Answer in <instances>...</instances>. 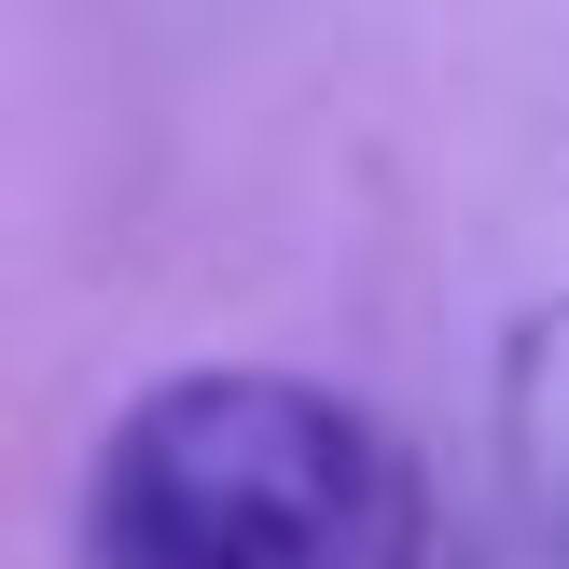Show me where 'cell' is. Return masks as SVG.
Instances as JSON below:
<instances>
[{
    "label": "cell",
    "mask_w": 569,
    "mask_h": 569,
    "mask_svg": "<svg viewBox=\"0 0 569 569\" xmlns=\"http://www.w3.org/2000/svg\"><path fill=\"white\" fill-rule=\"evenodd\" d=\"M500 569H569V292H542L500 333Z\"/></svg>",
    "instance_id": "7a4b0ae2"
},
{
    "label": "cell",
    "mask_w": 569,
    "mask_h": 569,
    "mask_svg": "<svg viewBox=\"0 0 569 569\" xmlns=\"http://www.w3.org/2000/svg\"><path fill=\"white\" fill-rule=\"evenodd\" d=\"M98 569H417V459L320 376L194 361L111 417L83 472Z\"/></svg>",
    "instance_id": "6da1fadb"
}]
</instances>
